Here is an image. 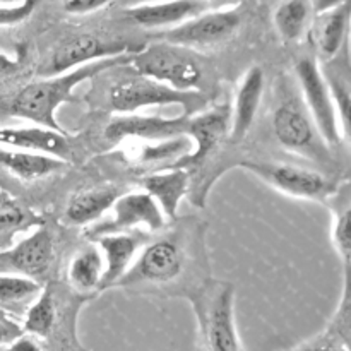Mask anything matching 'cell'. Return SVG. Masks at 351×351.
Instances as JSON below:
<instances>
[{"instance_id":"cell-1","label":"cell","mask_w":351,"mask_h":351,"mask_svg":"<svg viewBox=\"0 0 351 351\" xmlns=\"http://www.w3.org/2000/svg\"><path fill=\"white\" fill-rule=\"evenodd\" d=\"M130 57L132 53L103 58V60L91 62V64L81 65L62 74L45 75L43 79L29 82L7 101V113L17 119L27 120L33 125L64 132L62 125L57 122V112L65 103L75 101L74 89L108 69L129 65Z\"/></svg>"},{"instance_id":"cell-2","label":"cell","mask_w":351,"mask_h":351,"mask_svg":"<svg viewBox=\"0 0 351 351\" xmlns=\"http://www.w3.org/2000/svg\"><path fill=\"white\" fill-rule=\"evenodd\" d=\"M197 324L199 351H245L235 319V287L204 280L187 293Z\"/></svg>"},{"instance_id":"cell-3","label":"cell","mask_w":351,"mask_h":351,"mask_svg":"<svg viewBox=\"0 0 351 351\" xmlns=\"http://www.w3.org/2000/svg\"><path fill=\"white\" fill-rule=\"evenodd\" d=\"M191 250L184 232H170L144 247L130 269L117 283L119 288H170L184 280L191 266Z\"/></svg>"},{"instance_id":"cell-4","label":"cell","mask_w":351,"mask_h":351,"mask_svg":"<svg viewBox=\"0 0 351 351\" xmlns=\"http://www.w3.org/2000/svg\"><path fill=\"white\" fill-rule=\"evenodd\" d=\"M75 311L62 307L51 285H47L26 308L21 326L26 335L40 339L47 351H89L79 341Z\"/></svg>"},{"instance_id":"cell-5","label":"cell","mask_w":351,"mask_h":351,"mask_svg":"<svg viewBox=\"0 0 351 351\" xmlns=\"http://www.w3.org/2000/svg\"><path fill=\"white\" fill-rule=\"evenodd\" d=\"M129 65L137 74L156 79L178 91H197L204 75L201 64L189 48L163 40L134 51Z\"/></svg>"},{"instance_id":"cell-6","label":"cell","mask_w":351,"mask_h":351,"mask_svg":"<svg viewBox=\"0 0 351 351\" xmlns=\"http://www.w3.org/2000/svg\"><path fill=\"white\" fill-rule=\"evenodd\" d=\"M235 168L245 170L280 194L302 201L324 202L336 192V182L312 168L264 160L237 161Z\"/></svg>"},{"instance_id":"cell-7","label":"cell","mask_w":351,"mask_h":351,"mask_svg":"<svg viewBox=\"0 0 351 351\" xmlns=\"http://www.w3.org/2000/svg\"><path fill=\"white\" fill-rule=\"evenodd\" d=\"M108 103L117 113H137L139 110L153 106L178 105L185 113L192 115L194 110L204 105V98L199 91H178L156 79L134 74L112 84L108 91Z\"/></svg>"},{"instance_id":"cell-8","label":"cell","mask_w":351,"mask_h":351,"mask_svg":"<svg viewBox=\"0 0 351 351\" xmlns=\"http://www.w3.org/2000/svg\"><path fill=\"white\" fill-rule=\"evenodd\" d=\"M273 130L285 149L311 158L315 163L329 165L332 161L329 146L319 134L302 98L285 95L280 99L273 113Z\"/></svg>"},{"instance_id":"cell-9","label":"cell","mask_w":351,"mask_h":351,"mask_svg":"<svg viewBox=\"0 0 351 351\" xmlns=\"http://www.w3.org/2000/svg\"><path fill=\"white\" fill-rule=\"evenodd\" d=\"M295 75H297L302 101L311 113L321 137L329 147L338 146L341 143V136H339L335 96L328 75L319 65L317 57L305 55L298 58L295 64Z\"/></svg>"},{"instance_id":"cell-10","label":"cell","mask_w":351,"mask_h":351,"mask_svg":"<svg viewBox=\"0 0 351 351\" xmlns=\"http://www.w3.org/2000/svg\"><path fill=\"white\" fill-rule=\"evenodd\" d=\"M240 23L242 16L235 7H218L215 10H204L170 29H163L160 38L185 48L211 47L232 38Z\"/></svg>"},{"instance_id":"cell-11","label":"cell","mask_w":351,"mask_h":351,"mask_svg":"<svg viewBox=\"0 0 351 351\" xmlns=\"http://www.w3.org/2000/svg\"><path fill=\"white\" fill-rule=\"evenodd\" d=\"M139 48L141 47H134L125 41L105 40V38L91 33L72 34L53 48L43 69V75L62 74V72L72 71L81 65L103 60V58L134 53Z\"/></svg>"},{"instance_id":"cell-12","label":"cell","mask_w":351,"mask_h":351,"mask_svg":"<svg viewBox=\"0 0 351 351\" xmlns=\"http://www.w3.org/2000/svg\"><path fill=\"white\" fill-rule=\"evenodd\" d=\"M112 219L103 225L95 226L89 232V237L103 235L112 232H130V230L143 228L147 232H160L167 226V216L156 201L146 191L122 192L113 202Z\"/></svg>"},{"instance_id":"cell-13","label":"cell","mask_w":351,"mask_h":351,"mask_svg":"<svg viewBox=\"0 0 351 351\" xmlns=\"http://www.w3.org/2000/svg\"><path fill=\"white\" fill-rule=\"evenodd\" d=\"M230 132V106L221 105L209 108L197 115L189 117L187 136L192 141V151L171 167L192 171L199 168L221 146Z\"/></svg>"},{"instance_id":"cell-14","label":"cell","mask_w":351,"mask_h":351,"mask_svg":"<svg viewBox=\"0 0 351 351\" xmlns=\"http://www.w3.org/2000/svg\"><path fill=\"white\" fill-rule=\"evenodd\" d=\"M53 261V239L43 225L9 249L0 250V273H14L40 281Z\"/></svg>"},{"instance_id":"cell-15","label":"cell","mask_w":351,"mask_h":351,"mask_svg":"<svg viewBox=\"0 0 351 351\" xmlns=\"http://www.w3.org/2000/svg\"><path fill=\"white\" fill-rule=\"evenodd\" d=\"M189 113L175 119L146 117L139 113H120L105 129L106 139L112 143L123 141H163L187 136Z\"/></svg>"},{"instance_id":"cell-16","label":"cell","mask_w":351,"mask_h":351,"mask_svg":"<svg viewBox=\"0 0 351 351\" xmlns=\"http://www.w3.org/2000/svg\"><path fill=\"white\" fill-rule=\"evenodd\" d=\"M266 75L259 65L250 67L237 86L233 105L230 106V132L228 139L233 144L242 143L252 130L263 101Z\"/></svg>"},{"instance_id":"cell-17","label":"cell","mask_w":351,"mask_h":351,"mask_svg":"<svg viewBox=\"0 0 351 351\" xmlns=\"http://www.w3.org/2000/svg\"><path fill=\"white\" fill-rule=\"evenodd\" d=\"M311 36L314 41L315 57L324 62L336 60L350 43L351 0H345L338 7L322 14H314Z\"/></svg>"},{"instance_id":"cell-18","label":"cell","mask_w":351,"mask_h":351,"mask_svg":"<svg viewBox=\"0 0 351 351\" xmlns=\"http://www.w3.org/2000/svg\"><path fill=\"white\" fill-rule=\"evenodd\" d=\"M208 9L204 0H149L129 7L125 16L147 29H170Z\"/></svg>"},{"instance_id":"cell-19","label":"cell","mask_w":351,"mask_h":351,"mask_svg":"<svg viewBox=\"0 0 351 351\" xmlns=\"http://www.w3.org/2000/svg\"><path fill=\"white\" fill-rule=\"evenodd\" d=\"M95 240L105 263L101 290L117 287L139 254L141 237L130 232H112L95 237Z\"/></svg>"},{"instance_id":"cell-20","label":"cell","mask_w":351,"mask_h":351,"mask_svg":"<svg viewBox=\"0 0 351 351\" xmlns=\"http://www.w3.org/2000/svg\"><path fill=\"white\" fill-rule=\"evenodd\" d=\"M0 146L47 153L65 161L71 158V146L65 132H57L38 125L0 127Z\"/></svg>"},{"instance_id":"cell-21","label":"cell","mask_w":351,"mask_h":351,"mask_svg":"<svg viewBox=\"0 0 351 351\" xmlns=\"http://www.w3.org/2000/svg\"><path fill=\"white\" fill-rule=\"evenodd\" d=\"M141 187L160 204L168 219H175L178 206L191 192V171L178 167L154 171L141 180Z\"/></svg>"},{"instance_id":"cell-22","label":"cell","mask_w":351,"mask_h":351,"mask_svg":"<svg viewBox=\"0 0 351 351\" xmlns=\"http://www.w3.org/2000/svg\"><path fill=\"white\" fill-rule=\"evenodd\" d=\"M67 161L47 153L0 146V168L19 180L31 182L62 170Z\"/></svg>"},{"instance_id":"cell-23","label":"cell","mask_w":351,"mask_h":351,"mask_svg":"<svg viewBox=\"0 0 351 351\" xmlns=\"http://www.w3.org/2000/svg\"><path fill=\"white\" fill-rule=\"evenodd\" d=\"M122 194L119 189L112 185H103V187H93L79 191L69 199L67 208H65V218L69 223L77 226L91 225L103 218L105 213L112 209L113 202Z\"/></svg>"},{"instance_id":"cell-24","label":"cell","mask_w":351,"mask_h":351,"mask_svg":"<svg viewBox=\"0 0 351 351\" xmlns=\"http://www.w3.org/2000/svg\"><path fill=\"white\" fill-rule=\"evenodd\" d=\"M312 7L308 0H283L273 12V26L285 43H298L312 24Z\"/></svg>"},{"instance_id":"cell-25","label":"cell","mask_w":351,"mask_h":351,"mask_svg":"<svg viewBox=\"0 0 351 351\" xmlns=\"http://www.w3.org/2000/svg\"><path fill=\"white\" fill-rule=\"evenodd\" d=\"M105 263L98 247H86L71 259L67 267V280L74 290L89 293L101 290Z\"/></svg>"},{"instance_id":"cell-26","label":"cell","mask_w":351,"mask_h":351,"mask_svg":"<svg viewBox=\"0 0 351 351\" xmlns=\"http://www.w3.org/2000/svg\"><path fill=\"white\" fill-rule=\"evenodd\" d=\"M43 225V218L31 211L5 191H0V243L5 245L19 232L34 230Z\"/></svg>"},{"instance_id":"cell-27","label":"cell","mask_w":351,"mask_h":351,"mask_svg":"<svg viewBox=\"0 0 351 351\" xmlns=\"http://www.w3.org/2000/svg\"><path fill=\"white\" fill-rule=\"evenodd\" d=\"M40 281L33 278L23 276V274L14 273H0V307L16 308L29 307L31 302L40 295L41 291Z\"/></svg>"},{"instance_id":"cell-28","label":"cell","mask_w":351,"mask_h":351,"mask_svg":"<svg viewBox=\"0 0 351 351\" xmlns=\"http://www.w3.org/2000/svg\"><path fill=\"white\" fill-rule=\"evenodd\" d=\"M345 351H351V263H343V290L338 307L324 329Z\"/></svg>"},{"instance_id":"cell-29","label":"cell","mask_w":351,"mask_h":351,"mask_svg":"<svg viewBox=\"0 0 351 351\" xmlns=\"http://www.w3.org/2000/svg\"><path fill=\"white\" fill-rule=\"evenodd\" d=\"M326 75H328L332 96H335L336 113H338L339 136H341V139H345L346 143H348L351 149V88L336 74H326Z\"/></svg>"},{"instance_id":"cell-30","label":"cell","mask_w":351,"mask_h":351,"mask_svg":"<svg viewBox=\"0 0 351 351\" xmlns=\"http://www.w3.org/2000/svg\"><path fill=\"white\" fill-rule=\"evenodd\" d=\"M332 243L343 263H351V204L336 211L332 223Z\"/></svg>"},{"instance_id":"cell-31","label":"cell","mask_w":351,"mask_h":351,"mask_svg":"<svg viewBox=\"0 0 351 351\" xmlns=\"http://www.w3.org/2000/svg\"><path fill=\"white\" fill-rule=\"evenodd\" d=\"M41 0H21L12 5H0V27L16 26V24L26 21Z\"/></svg>"},{"instance_id":"cell-32","label":"cell","mask_w":351,"mask_h":351,"mask_svg":"<svg viewBox=\"0 0 351 351\" xmlns=\"http://www.w3.org/2000/svg\"><path fill=\"white\" fill-rule=\"evenodd\" d=\"M287 351H345L343 346L336 341L332 336H329L328 332L322 331L321 335H317L315 338L308 339V341L300 343V345L293 346V348Z\"/></svg>"},{"instance_id":"cell-33","label":"cell","mask_w":351,"mask_h":351,"mask_svg":"<svg viewBox=\"0 0 351 351\" xmlns=\"http://www.w3.org/2000/svg\"><path fill=\"white\" fill-rule=\"evenodd\" d=\"M62 2H64V9L69 14H89L103 9L112 0H62Z\"/></svg>"},{"instance_id":"cell-34","label":"cell","mask_w":351,"mask_h":351,"mask_svg":"<svg viewBox=\"0 0 351 351\" xmlns=\"http://www.w3.org/2000/svg\"><path fill=\"white\" fill-rule=\"evenodd\" d=\"M3 351H47V348H45V345L38 338L23 332L9 346H5Z\"/></svg>"},{"instance_id":"cell-35","label":"cell","mask_w":351,"mask_h":351,"mask_svg":"<svg viewBox=\"0 0 351 351\" xmlns=\"http://www.w3.org/2000/svg\"><path fill=\"white\" fill-rule=\"evenodd\" d=\"M23 326L16 324L14 321L9 319L0 317V350H3L5 346H9L17 336L23 335Z\"/></svg>"},{"instance_id":"cell-36","label":"cell","mask_w":351,"mask_h":351,"mask_svg":"<svg viewBox=\"0 0 351 351\" xmlns=\"http://www.w3.org/2000/svg\"><path fill=\"white\" fill-rule=\"evenodd\" d=\"M312 7V12L314 14H322L326 10H331L335 7H338L339 3H343L345 0H308Z\"/></svg>"},{"instance_id":"cell-37","label":"cell","mask_w":351,"mask_h":351,"mask_svg":"<svg viewBox=\"0 0 351 351\" xmlns=\"http://www.w3.org/2000/svg\"><path fill=\"white\" fill-rule=\"evenodd\" d=\"M17 67H19V62L14 60V58H10L9 55L0 53V77L12 74Z\"/></svg>"},{"instance_id":"cell-38","label":"cell","mask_w":351,"mask_h":351,"mask_svg":"<svg viewBox=\"0 0 351 351\" xmlns=\"http://www.w3.org/2000/svg\"><path fill=\"white\" fill-rule=\"evenodd\" d=\"M209 7L211 5H219V7H233L240 0H204Z\"/></svg>"},{"instance_id":"cell-39","label":"cell","mask_w":351,"mask_h":351,"mask_svg":"<svg viewBox=\"0 0 351 351\" xmlns=\"http://www.w3.org/2000/svg\"><path fill=\"white\" fill-rule=\"evenodd\" d=\"M143 2H149V0H143Z\"/></svg>"},{"instance_id":"cell-40","label":"cell","mask_w":351,"mask_h":351,"mask_svg":"<svg viewBox=\"0 0 351 351\" xmlns=\"http://www.w3.org/2000/svg\"><path fill=\"white\" fill-rule=\"evenodd\" d=\"M0 351H2V350H0Z\"/></svg>"},{"instance_id":"cell-41","label":"cell","mask_w":351,"mask_h":351,"mask_svg":"<svg viewBox=\"0 0 351 351\" xmlns=\"http://www.w3.org/2000/svg\"><path fill=\"white\" fill-rule=\"evenodd\" d=\"M2 351H3V350H2Z\"/></svg>"}]
</instances>
